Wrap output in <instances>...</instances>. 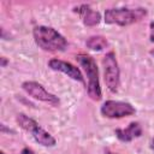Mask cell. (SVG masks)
Wrapping results in <instances>:
<instances>
[{
	"label": "cell",
	"mask_w": 154,
	"mask_h": 154,
	"mask_svg": "<svg viewBox=\"0 0 154 154\" xmlns=\"http://www.w3.org/2000/svg\"><path fill=\"white\" fill-rule=\"evenodd\" d=\"M114 132H116V135H117L119 141H122V142H130L134 138H137V137H140L142 135V126L140 125V123L132 122V123L129 124L128 128H125V129H117Z\"/></svg>",
	"instance_id": "30bf717a"
},
{
	"label": "cell",
	"mask_w": 154,
	"mask_h": 154,
	"mask_svg": "<svg viewBox=\"0 0 154 154\" xmlns=\"http://www.w3.org/2000/svg\"><path fill=\"white\" fill-rule=\"evenodd\" d=\"M0 60H1V66H2V67H5V66L7 65V63H8V61H7V59H6L5 57H1V58H0Z\"/></svg>",
	"instance_id": "5bb4252c"
},
{
	"label": "cell",
	"mask_w": 154,
	"mask_h": 154,
	"mask_svg": "<svg viewBox=\"0 0 154 154\" xmlns=\"http://www.w3.org/2000/svg\"><path fill=\"white\" fill-rule=\"evenodd\" d=\"M22 88L28 95H30L31 97H34V99H36L38 101L49 103L52 106H58L60 103V100H59L58 96H55L54 94H52L48 90H46V88L42 84L37 83V82H34V81L23 82Z\"/></svg>",
	"instance_id": "52a82bcc"
},
{
	"label": "cell",
	"mask_w": 154,
	"mask_h": 154,
	"mask_svg": "<svg viewBox=\"0 0 154 154\" xmlns=\"http://www.w3.org/2000/svg\"><path fill=\"white\" fill-rule=\"evenodd\" d=\"M0 154H6V153H5L4 150H1V152H0Z\"/></svg>",
	"instance_id": "ac0fdd59"
},
{
	"label": "cell",
	"mask_w": 154,
	"mask_h": 154,
	"mask_svg": "<svg viewBox=\"0 0 154 154\" xmlns=\"http://www.w3.org/2000/svg\"><path fill=\"white\" fill-rule=\"evenodd\" d=\"M102 66H103V79L106 87L112 91L116 93L119 87V66L116 59V54L113 52H108L102 58Z\"/></svg>",
	"instance_id": "5b68a950"
},
{
	"label": "cell",
	"mask_w": 154,
	"mask_h": 154,
	"mask_svg": "<svg viewBox=\"0 0 154 154\" xmlns=\"http://www.w3.org/2000/svg\"><path fill=\"white\" fill-rule=\"evenodd\" d=\"M48 66L54 70V71H60L65 75H67L70 78L75 79V81H78L81 83H84V77L81 72V70L72 65L71 63L69 61H64V60H60V59H57V58H53L48 61Z\"/></svg>",
	"instance_id": "ba28073f"
},
{
	"label": "cell",
	"mask_w": 154,
	"mask_h": 154,
	"mask_svg": "<svg viewBox=\"0 0 154 154\" xmlns=\"http://www.w3.org/2000/svg\"><path fill=\"white\" fill-rule=\"evenodd\" d=\"M16 120H17L18 125L23 130L30 132L32 135L34 140L37 143H40L41 146H45V147H54L57 144L55 138L49 132H47L45 129H42L36 120H34L32 118L28 117L26 114H24V113L17 114Z\"/></svg>",
	"instance_id": "277c9868"
},
{
	"label": "cell",
	"mask_w": 154,
	"mask_h": 154,
	"mask_svg": "<svg viewBox=\"0 0 154 154\" xmlns=\"http://www.w3.org/2000/svg\"><path fill=\"white\" fill-rule=\"evenodd\" d=\"M150 42H154V22L150 23V35H149Z\"/></svg>",
	"instance_id": "7c38bea8"
},
{
	"label": "cell",
	"mask_w": 154,
	"mask_h": 154,
	"mask_svg": "<svg viewBox=\"0 0 154 154\" xmlns=\"http://www.w3.org/2000/svg\"><path fill=\"white\" fill-rule=\"evenodd\" d=\"M76 60L83 67L87 77H88V85L87 93L89 97L94 101H99L102 96L100 81H99V70L95 60L88 54H78L76 55Z\"/></svg>",
	"instance_id": "7a4b0ae2"
},
{
	"label": "cell",
	"mask_w": 154,
	"mask_h": 154,
	"mask_svg": "<svg viewBox=\"0 0 154 154\" xmlns=\"http://www.w3.org/2000/svg\"><path fill=\"white\" fill-rule=\"evenodd\" d=\"M106 154H116V153H112V152H109V150H107V152H106Z\"/></svg>",
	"instance_id": "e0dca14e"
},
{
	"label": "cell",
	"mask_w": 154,
	"mask_h": 154,
	"mask_svg": "<svg viewBox=\"0 0 154 154\" xmlns=\"http://www.w3.org/2000/svg\"><path fill=\"white\" fill-rule=\"evenodd\" d=\"M147 16V10L143 7L137 8H108L105 11V22L107 24H117L120 26L130 25L136 22H140Z\"/></svg>",
	"instance_id": "3957f363"
},
{
	"label": "cell",
	"mask_w": 154,
	"mask_h": 154,
	"mask_svg": "<svg viewBox=\"0 0 154 154\" xmlns=\"http://www.w3.org/2000/svg\"><path fill=\"white\" fill-rule=\"evenodd\" d=\"M32 35L36 45L47 52H61L67 46L66 38L51 26H35Z\"/></svg>",
	"instance_id": "6da1fadb"
},
{
	"label": "cell",
	"mask_w": 154,
	"mask_h": 154,
	"mask_svg": "<svg viewBox=\"0 0 154 154\" xmlns=\"http://www.w3.org/2000/svg\"><path fill=\"white\" fill-rule=\"evenodd\" d=\"M108 45L106 37L101 36V35H95V36H90L87 42H85V46L91 49V51H102L103 48H106Z\"/></svg>",
	"instance_id": "8fae6325"
},
{
	"label": "cell",
	"mask_w": 154,
	"mask_h": 154,
	"mask_svg": "<svg viewBox=\"0 0 154 154\" xmlns=\"http://www.w3.org/2000/svg\"><path fill=\"white\" fill-rule=\"evenodd\" d=\"M73 11L81 16L84 25H87V26H94V25L99 24L101 20L100 12L90 8L89 5H79L78 7H75Z\"/></svg>",
	"instance_id": "9c48e42d"
},
{
	"label": "cell",
	"mask_w": 154,
	"mask_h": 154,
	"mask_svg": "<svg viewBox=\"0 0 154 154\" xmlns=\"http://www.w3.org/2000/svg\"><path fill=\"white\" fill-rule=\"evenodd\" d=\"M20 154H35V153H34V150H32L31 148H28V147H25V148H23V149H22Z\"/></svg>",
	"instance_id": "4fadbf2b"
},
{
	"label": "cell",
	"mask_w": 154,
	"mask_h": 154,
	"mask_svg": "<svg viewBox=\"0 0 154 154\" xmlns=\"http://www.w3.org/2000/svg\"><path fill=\"white\" fill-rule=\"evenodd\" d=\"M101 114L106 118H123L129 117L136 113L135 107L129 102L123 101H114V100H107L101 106Z\"/></svg>",
	"instance_id": "8992f818"
},
{
	"label": "cell",
	"mask_w": 154,
	"mask_h": 154,
	"mask_svg": "<svg viewBox=\"0 0 154 154\" xmlns=\"http://www.w3.org/2000/svg\"><path fill=\"white\" fill-rule=\"evenodd\" d=\"M149 53H150V55H153V57H154V49H152Z\"/></svg>",
	"instance_id": "2e32d148"
},
{
	"label": "cell",
	"mask_w": 154,
	"mask_h": 154,
	"mask_svg": "<svg viewBox=\"0 0 154 154\" xmlns=\"http://www.w3.org/2000/svg\"><path fill=\"white\" fill-rule=\"evenodd\" d=\"M150 147H152V149H153V152H154V138L152 140V144H150Z\"/></svg>",
	"instance_id": "9a60e30c"
}]
</instances>
